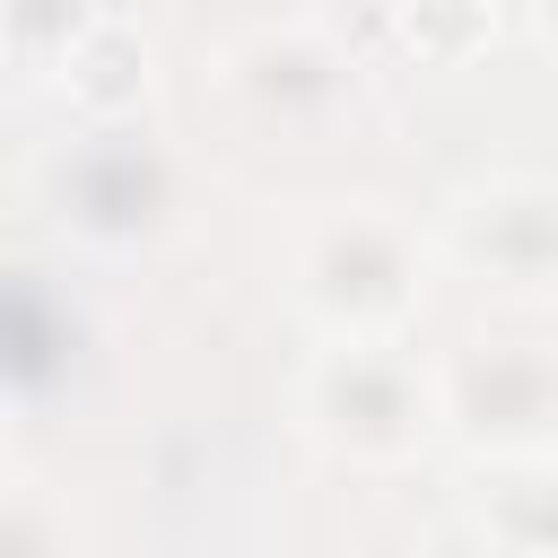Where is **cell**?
I'll list each match as a JSON object with an SVG mask.
<instances>
[{
  "instance_id": "cell-3",
  "label": "cell",
  "mask_w": 558,
  "mask_h": 558,
  "mask_svg": "<svg viewBox=\"0 0 558 558\" xmlns=\"http://www.w3.org/2000/svg\"><path fill=\"white\" fill-rule=\"evenodd\" d=\"M445 436L480 462L558 453V349L549 340H480L445 357Z\"/></svg>"
},
{
  "instance_id": "cell-7",
  "label": "cell",
  "mask_w": 558,
  "mask_h": 558,
  "mask_svg": "<svg viewBox=\"0 0 558 558\" xmlns=\"http://www.w3.org/2000/svg\"><path fill=\"white\" fill-rule=\"evenodd\" d=\"M480 541H488V549H514V558H549V549H558V453L488 462Z\"/></svg>"
},
{
  "instance_id": "cell-4",
  "label": "cell",
  "mask_w": 558,
  "mask_h": 558,
  "mask_svg": "<svg viewBox=\"0 0 558 558\" xmlns=\"http://www.w3.org/2000/svg\"><path fill=\"white\" fill-rule=\"evenodd\" d=\"M445 253L497 296H558V174H488L445 209Z\"/></svg>"
},
{
  "instance_id": "cell-2",
  "label": "cell",
  "mask_w": 558,
  "mask_h": 558,
  "mask_svg": "<svg viewBox=\"0 0 558 558\" xmlns=\"http://www.w3.org/2000/svg\"><path fill=\"white\" fill-rule=\"evenodd\" d=\"M296 410L314 445L357 471H401L445 436V366H427L401 331L384 340H323L296 375Z\"/></svg>"
},
{
  "instance_id": "cell-1",
  "label": "cell",
  "mask_w": 558,
  "mask_h": 558,
  "mask_svg": "<svg viewBox=\"0 0 558 558\" xmlns=\"http://www.w3.org/2000/svg\"><path fill=\"white\" fill-rule=\"evenodd\" d=\"M427 235L384 209V201H340L323 218H305L296 253H288V296L323 340H384L410 331L427 305Z\"/></svg>"
},
{
  "instance_id": "cell-6",
  "label": "cell",
  "mask_w": 558,
  "mask_h": 558,
  "mask_svg": "<svg viewBox=\"0 0 558 558\" xmlns=\"http://www.w3.org/2000/svg\"><path fill=\"white\" fill-rule=\"evenodd\" d=\"M70 113H78V131H113V122H131L148 96H157V61H148V35L131 26V17H96L70 52H61V70L44 78Z\"/></svg>"
},
{
  "instance_id": "cell-8",
  "label": "cell",
  "mask_w": 558,
  "mask_h": 558,
  "mask_svg": "<svg viewBox=\"0 0 558 558\" xmlns=\"http://www.w3.org/2000/svg\"><path fill=\"white\" fill-rule=\"evenodd\" d=\"M497 26H506V0H401V9H392L401 52L427 61V70H462V61H480V52L497 44Z\"/></svg>"
},
{
  "instance_id": "cell-10",
  "label": "cell",
  "mask_w": 558,
  "mask_h": 558,
  "mask_svg": "<svg viewBox=\"0 0 558 558\" xmlns=\"http://www.w3.org/2000/svg\"><path fill=\"white\" fill-rule=\"evenodd\" d=\"M523 9H541V26H558V0H523Z\"/></svg>"
},
{
  "instance_id": "cell-5",
  "label": "cell",
  "mask_w": 558,
  "mask_h": 558,
  "mask_svg": "<svg viewBox=\"0 0 558 558\" xmlns=\"http://www.w3.org/2000/svg\"><path fill=\"white\" fill-rule=\"evenodd\" d=\"M227 87L244 96V113H253V122L314 140V131L349 105L357 61H349L331 35H314V26H270V35H253V44H235V52H227Z\"/></svg>"
},
{
  "instance_id": "cell-9",
  "label": "cell",
  "mask_w": 558,
  "mask_h": 558,
  "mask_svg": "<svg viewBox=\"0 0 558 558\" xmlns=\"http://www.w3.org/2000/svg\"><path fill=\"white\" fill-rule=\"evenodd\" d=\"M96 17H105L96 0H0V44H9V61H17L26 78H52L61 52H70Z\"/></svg>"
}]
</instances>
